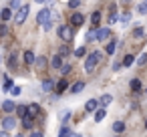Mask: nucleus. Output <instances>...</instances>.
I'll return each mask as SVG.
<instances>
[{
	"instance_id": "42",
	"label": "nucleus",
	"mask_w": 147,
	"mask_h": 137,
	"mask_svg": "<svg viewBox=\"0 0 147 137\" xmlns=\"http://www.w3.org/2000/svg\"><path fill=\"white\" fill-rule=\"evenodd\" d=\"M30 137H42V131H32Z\"/></svg>"
},
{
	"instance_id": "32",
	"label": "nucleus",
	"mask_w": 147,
	"mask_h": 137,
	"mask_svg": "<svg viewBox=\"0 0 147 137\" xmlns=\"http://www.w3.org/2000/svg\"><path fill=\"white\" fill-rule=\"evenodd\" d=\"M137 65H139V67H143V65H147V53H145V55H141V57L137 59Z\"/></svg>"
},
{
	"instance_id": "4",
	"label": "nucleus",
	"mask_w": 147,
	"mask_h": 137,
	"mask_svg": "<svg viewBox=\"0 0 147 137\" xmlns=\"http://www.w3.org/2000/svg\"><path fill=\"white\" fill-rule=\"evenodd\" d=\"M36 20H38V24L42 26V24H47V22H51V20H53V12H51L49 8H42V10L36 14Z\"/></svg>"
},
{
	"instance_id": "14",
	"label": "nucleus",
	"mask_w": 147,
	"mask_h": 137,
	"mask_svg": "<svg viewBox=\"0 0 147 137\" xmlns=\"http://www.w3.org/2000/svg\"><path fill=\"white\" fill-rule=\"evenodd\" d=\"M97 107H99V101L97 99H91V101H87V105H85V109L91 113V111H97Z\"/></svg>"
},
{
	"instance_id": "50",
	"label": "nucleus",
	"mask_w": 147,
	"mask_h": 137,
	"mask_svg": "<svg viewBox=\"0 0 147 137\" xmlns=\"http://www.w3.org/2000/svg\"><path fill=\"white\" fill-rule=\"evenodd\" d=\"M145 127H147V121H145Z\"/></svg>"
},
{
	"instance_id": "29",
	"label": "nucleus",
	"mask_w": 147,
	"mask_h": 137,
	"mask_svg": "<svg viewBox=\"0 0 147 137\" xmlns=\"http://www.w3.org/2000/svg\"><path fill=\"white\" fill-rule=\"evenodd\" d=\"M131 89H133V91H139V89H141V81H139V79H133V81H131Z\"/></svg>"
},
{
	"instance_id": "15",
	"label": "nucleus",
	"mask_w": 147,
	"mask_h": 137,
	"mask_svg": "<svg viewBox=\"0 0 147 137\" xmlns=\"http://www.w3.org/2000/svg\"><path fill=\"white\" fill-rule=\"evenodd\" d=\"M38 113H40V107H38L36 103H30V105H28V115H30V117H36Z\"/></svg>"
},
{
	"instance_id": "27",
	"label": "nucleus",
	"mask_w": 147,
	"mask_h": 137,
	"mask_svg": "<svg viewBox=\"0 0 147 137\" xmlns=\"http://www.w3.org/2000/svg\"><path fill=\"white\" fill-rule=\"evenodd\" d=\"M109 22H117V12H115V6H111V14H109Z\"/></svg>"
},
{
	"instance_id": "28",
	"label": "nucleus",
	"mask_w": 147,
	"mask_h": 137,
	"mask_svg": "<svg viewBox=\"0 0 147 137\" xmlns=\"http://www.w3.org/2000/svg\"><path fill=\"white\" fill-rule=\"evenodd\" d=\"M10 89H12V81H10V77L6 75V77H4V91H10Z\"/></svg>"
},
{
	"instance_id": "26",
	"label": "nucleus",
	"mask_w": 147,
	"mask_h": 137,
	"mask_svg": "<svg viewBox=\"0 0 147 137\" xmlns=\"http://www.w3.org/2000/svg\"><path fill=\"white\" fill-rule=\"evenodd\" d=\"M99 20H101V12H93V16H91L93 26H97V24H99Z\"/></svg>"
},
{
	"instance_id": "45",
	"label": "nucleus",
	"mask_w": 147,
	"mask_h": 137,
	"mask_svg": "<svg viewBox=\"0 0 147 137\" xmlns=\"http://www.w3.org/2000/svg\"><path fill=\"white\" fill-rule=\"evenodd\" d=\"M0 137H10V133H8V131L4 129V131H0Z\"/></svg>"
},
{
	"instance_id": "18",
	"label": "nucleus",
	"mask_w": 147,
	"mask_h": 137,
	"mask_svg": "<svg viewBox=\"0 0 147 137\" xmlns=\"http://www.w3.org/2000/svg\"><path fill=\"white\" fill-rule=\"evenodd\" d=\"M115 49H117V40H109V45L105 47V53H107V55H113Z\"/></svg>"
},
{
	"instance_id": "19",
	"label": "nucleus",
	"mask_w": 147,
	"mask_h": 137,
	"mask_svg": "<svg viewBox=\"0 0 147 137\" xmlns=\"http://www.w3.org/2000/svg\"><path fill=\"white\" fill-rule=\"evenodd\" d=\"M111 101H113V97H111V95H103V97L99 99V105H101V107H107Z\"/></svg>"
},
{
	"instance_id": "40",
	"label": "nucleus",
	"mask_w": 147,
	"mask_h": 137,
	"mask_svg": "<svg viewBox=\"0 0 147 137\" xmlns=\"http://www.w3.org/2000/svg\"><path fill=\"white\" fill-rule=\"evenodd\" d=\"M42 28H45V30H51V28H53V20L47 22V24H42Z\"/></svg>"
},
{
	"instance_id": "24",
	"label": "nucleus",
	"mask_w": 147,
	"mask_h": 137,
	"mask_svg": "<svg viewBox=\"0 0 147 137\" xmlns=\"http://www.w3.org/2000/svg\"><path fill=\"white\" fill-rule=\"evenodd\" d=\"M133 61H135V57H133V55H127V57L123 59V67H131Z\"/></svg>"
},
{
	"instance_id": "48",
	"label": "nucleus",
	"mask_w": 147,
	"mask_h": 137,
	"mask_svg": "<svg viewBox=\"0 0 147 137\" xmlns=\"http://www.w3.org/2000/svg\"><path fill=\"white\" fill-rule=\"evenodd\" d=\"M14 137H24V135H14Z\"/></svg>"
},
{
	"instance_id": "46",
	"label": "nucleus",
	"mask_w": 147,
	"mask_h": 137,
	"mask_svg": "<svg viewBox=\"0 0 147 137\" xmlns=\"http://www.w3.org/2000/svg\"><path fill=\"white\" fill-rule=\"evenodd\" d=\"M34 2H38V4H45V2H47V0H34Z\"/></svg>"
},
{
	"instance_id": "44",
	"label": "nucleus",
	"mask_w": 147,
	"mask_h": 137,
	"mask_svg": "<svg viewBox=\"0 0 147 137\" xmlns=\"http://www.w3.org/2000/svg\"><path fill=\"white\" fill-rule=\"evenodd\" d=\"M61 55H63V57L69 55V49H67V47H61Z\"/></svg>"
},
{
	"instance_id": "21",
	"label": "nucleus",
	"mask_w": 147,
	"mask_h": 137,
	"mask_svg": "<svg viewBox=\"0 0 147 137\" xmlns=\"http://www.w3.org/2000/svg\"><path fill=\"white\" fill-rule=\"evenodd\" d=\"M47 63H49V61H47L45 57H36V61H34V65H36L38 69H45V67H47Z\"/></svg>"
},
{
	"instance_id": "35",
	"label": "nucleus",
	"mask_w": 147,
	"mask_h": 137,
	"mask_svg": "<svg viewBox=\"0 0 147 137\" xmlns=\"http://www.w3.org/2000/svg\"><path fill=\"white\" fill-rule=\"evenodd\" d=\"M137 10H139L141 14H147V2H141V4L137 6Z\"/></svg>"
},
{
	"instance_id": "36",
	"label": "nucleus",
	"mask_w": 147,
	"mask_h": 137,
	"mask_svg": "<svg viewBox=\"0 0 147 137\" xmlns=\"http://www.w3.org/2000/svg\"><path fill=\"white\" fill-rule=\"evenodd\" d=\"M69 6L71 8H79L81 6V0H69Z\"/></svg>"
},
{
	"instance_id": "47",
	"label": "nucleus",
	"mask_w": 147,
	"mask_h": 137,
	"mask_svg": "<svg viewBox=\"0 0 147 137\" xmlns=\"http://www.w3.org/2000/svg\"><path fill=\"white\" fill-rule=\"evenodd\" d=\"M71 137H81V135L79 133H71Z\"/></svg>"
},
{
	"instance_id": "20",
	"label": "nucleus",
	"mask_w": 147,
	"mask_h": 137,
	"mask_svg": "<svg viewBox=\"0 0 147 137\" xmlns=\"http://www.w3.org/2000/svg\"><path fill=\"white\" fill-rule=\"evenodd\" d=\"M22 125H24V129H32V117L30 115H24L22 117Z\"/></svg>"
},
{
	"instance_id": "41",
	"label": "nucleus",
	"mask_w": 147,
	"mask_h": 137,
	"mask_svg": "<svg viewBox=\"0 0 147 137\" xmlns=\"http://www.w3.org/2000/svg\"><path fill=\"white\" fill-rule=\"evenodd\" d=\"M12 95L18 97V95H20V87H14V89H12Z\"/></svg>"
},
{
	"instance_id": "3",
	"label": "nucleus",
	"mask_w": 147,
	"mask_h": 137,
	"mask_svg": "<svg viewBox=\"0 0 147 137\" xmlns=\"http://www.w3.org/2000/svg\"><path fill=\"white\" fill-rule=\"evenodd\" d=\"M73 34H75V32H73V24H71V26H59V36H61L65 43H71V40H73Z\"/></svg>"
},
{
	"instance_id": "49",
	"label": "nucleus",
	"mask_w": 147,
	"mask_h": 137,
	"mask_svg": "<svg viewBox=\"0 0 147 137\" xmlns=\"http://www.w3.org/2000/svg\"><path fill=\"white\" fill-rule=\"evenodd\" d=\"M145 95H147V89H145Z\"/></svg>"
},
{
	"instance_id": "34",
	"label": "nucleus",
	"mask_w": 147,
	"mask_h": 137,
	"mask_svg": "<svg viewBox=\"0 0 147 137\" xmlns=\"http://www.w3.org/2000/svg\"><path fill=\"white\" fill-rule=\"evenodd\" d=\"M133 36H135V38H141V36H143V28H141V26H137V28L133 30Z\"/></svg>"
},
{
	"instance_id": "33",
	"label": "nucleus",
	"mask_w": 147,
	"mask_h": 137,
	"mask_svg": "<svg viewBox=\"0 0 147 137\" xmlns=\"http://www.w3.org/2000/svg\"><path fill=\"white\" fill-rule=\"evenodd\" d=\"M20 6H22V4H20V0H10V8H12V10H18Z\"/></svg>"
},
{
	"instance_id": "23",
	"label": "nucleus",
	"mask_w": 147,
	"mask_h": 137,
	"mask_svg": "<svg viewBox=\"0 0 147 137\" xmlns=\"http://www.w3.org/2000/svg\"><path fill=\"white\" fill-rule=\"evenodd\" d=\"M71 133H73V131H71L69 127H61V131H59L57 137H71Z\"/></svg>"
},
{
	"instance_id": "1",
	"label": "nucleus",
	"mask_w": 147,
	"mask_h": 137,
	"mask_svg": "<svg viewBox=\"0 0 147 137\" xmlns=\"http://www.w3.org/2000/svg\"><path fill=\"white\" fill-rule=\"evenodd\" d=\"M99 61H101V53H99V51L91 53V55H89V57L85 59V71H87V73H93Z\"/></svg>"
},
{
	"instance_id": "43",
	"label": "nucleus",
	"mask_w": 147,
	"mask_h": 137,
	"mask_svg": "<svg viewBox=\"0 0 147 137\" xmlns=\"http://www.w3.org/2000/svg\"><path fill=\"white\" fill-rule=\"evenodd\" d=\"M129 18H131V14H129V12H125V14H123V18H121V20H123V22H127V20H129Z\"/></svg>"
},
{
	"instance_id": "22",
	"label": "nucleus",
	"mask_w": 147,
	"mask_h": 137,
	"mask_svg": "<svg viewBox=\"0 0 147 137\" xmlns=\"http://www.w3.org/2000/svg\"><path fill=\"white\" fill-rule=\"evenodd\" d=\"M123 129H125V123H123V121H115V123H113V131H115V133H121Z\"/></svg>"
},
{
	"instance_id": "17",
	"label": "nucleus",
	"mask_w": 147,
	"mask_h": 137,
	"mask_svg": "<svg viewBox=\"0 0 147 137\" xmlns=\"http://www.w3.org/2000/svg\"><path fill=\"white\" fill-rule=\"evenodd\" d=\"M83 89H85V83H83V81H77V83L71 87V93H75V95H77V93H81Z\"/></svg>"
},
{
	"instance_id": "13",
	"label": "nucleus",
	"mask_w": 147,
	"mask_h": 137,
	"mask_svg": "<svg viewBox=\"0 0 147 137\" xmlns=\"http://www.w3.org/2000/svg\"><path fill=\"white\" fill-rule=\"evenodd\" d=\"M0 18H2L4 22H8V20L12 18V8H10V6H8V8H4L2 12H0Z\"/></svg>"
},
{
	"instance_id": "25",
	"label": "nucleus",
	"mask_w": 147,
	"mask_h": 137,
	"mask_svg": "<svg viewBox=\"0 0 147 137\" xmlns=\"http://www.w3.org/2000/svg\"><path fill=\"white\" fill-rule=\"evenodd\" d=\"M16 113H18L20 117H24V115L28 113V107H26V105H18V107H16Z\"/></svg>"
},
{
	"instance_id": "38",
	"label": "nucleus",
	"mask_w": 147,
	"mask_h": 137,
	"mask_svg": "<svg viewBox=\"0 0 147 137\" xmlns=\"http://www.w3.org/2000/svg\"><path fill=\"white\" fill-rule=\"evenodd\" d=\"M69 117H71V111H63L61 113V121H67Z\"/></svg>"
},
{
	"instance_id": "9",
	"label": "nucleus",
	"mask_w": 147,
	"mask_h": 137,
	"mask_svg": "<svg viewBox=\"0 0 147 137\" xmlns=\"http://www.w3.org/2000/svg\"><path fill=\"white\" fill-rule=\"evenodd\" d=\"M22 59H24V63H26L28 67H30V65H34V61H36V57H34V53H32V51H24Z\"/></svg>"
},
{
	"instance_id": "30",
	"label": "nucleus",
	"mask_w": 147,
	"mask_h": 137,
	"mask_svg": "<svg viewBox=\"0 0 147 137\" xmlns=\"http://www.w3.org/2000/svg\"><path fill=\"white\" fill-rule=\"evenodd\" d=\"M85 53H87V49H85V47H79V49L75 51V57H79V59H81V57H85Z\"/></svg>"
},
{
	"instance_id": "11",
	"label": "nucleus",
	"mask_w": 147,
	"mask_h": 137,
	"mask_svg": "<svg viewBox=\"0 0 147 137\" xmlns=\"http://www.w3.org/2000/svg\"><path fill=\"white\" fill-rule=\"evenodd\" d=\"M40 89H42L45 93H51V91L55 89V81H51V79H45V81L40 83Z\"/></svg>"
},
{
	"instance_id": "16",
	"label": "nucleus",
	"mask_w": 147,
	"mask_h": 137,
	"mask_svg": "<svg viewBox=\"0 0 147 137\" xmlns=\"http://www.w3.org/2000/svg\"><path fill=\"white\" fill-rule=\"evenodd\" d=\"M105 115H107V111H105V107H101V109H97V111H95V121H97V123H101V121L105 119Z\"/></svg>"
},
{
	"instance_id": "39",
	"label": "nucleus",
	"mask_w": 147,
	"mask_h": 137,
	"mask_svg": "<svg viewBox=\"0 0 147 137\" xmlns=\"http://www.w3.org/2000/svg\"><path fill=\"white\" fill-rule=\"evenodd\" d=\"M8 32V28H6V24H0V36H4Z\"/></svg>"
},
{
	"instance_id": "8",
	"label": "nucleus",
	"mask_w": 147,
	"mask_h": 137,
	"mask_svg": "<svg viewBox=\"0 0 147 137\" xmlns=\"http://www.w3.org/2000/svg\"><path fill=\"white\" fill-rule=\"evenodd\" d=\"M109 36H111V30H109V28H99V30H97V40L103 43V40H107Z\"/></svg>"
},
{
	"instance_id": "31",
	"label": "nucleus",
	"mask_w": 147,
	"mask_h": 137,
	"mask_svg": "<svg viewBox=\"0 0 147 137\" xmlns=\"http://www.w3.org/2000/svg\"><path fill=\"white\" fill-rule=\"evenodd\" d=\"M14 65H16V53L12 51V55L8 57V67H14Z\"/></svg>"
},
{
	"instance_id": "10",
	"label": "nucleus",
	"mask_w": 147,
	"mask_h": 137,
	"mask_svg": "<svg viewBox=\"0 0 147 137\" xmlns=\"http://www.w3.org/2000/svg\"><path fill=\"white\" fill-rule=\"evenodd\" d=\"M51 67H53V69H61V67H63V55H61V53L51 59Z\"/></svg>"
},
{
	"instance_id": "37",
	"label": "nucleus",
	"mask_w": 147,
	"mask_h": 137,
	"mask_svg": "<svg viewBox=\"0 0 147 137\" xmlns=\"http://www.w3.org/2000/svg\"><path fill=\"white\" fill-rule=\"evenodd\" d=\"M59 71H61L63 75H67V73H71V65H63V67H61Z\"/></svg>"
},
{
	"instance_id": "2",
	"label": "nucleus",
	"mask_w": 147,
	"mask_h": 137,
	"mask_svg": "<svg viewBox=\"0 0 147 137\" xmlns=\"http://www.w3.org/2000/svg\"><path fill=\"white\" fill-rule=\"evenodd\" d=\"M28 12H30V6H28V4H22V6L16 10V14H14L16 24H24V20L28 18Z\"/></svg>"
},
{
	"instance_id": "6",
	"label": "nucleus",
	"mask_w": 147,
	"mask_h": 137,
	"mask_svg": "<svg viewBox=\"0 0 147 137\" xmlns=\"http://www.w3.org/2000/svg\"><path fill=\"white\" fill-rule=\"evenodd\" d=\"M83 22H85V16H83L81 12H75V14L71 16V24H73V26H81Z\"/></svg>"
},
{
	"instance_id": "12",
	"label": "nucleus",
	"mask_w": 147,
	"mask_h": 137,
	"mask_svg": "<svg viewBox=\"0 0 147 137\" xmlns=\"http://www.w3.org/2000/svg\"><path fill=\"white\" fill-rule=\"evenodd\" d=\"M2 109H4L6 113H12V111H16V105H14V101H10V99H6V101L2 103Z\"/></svg>"
},
{
	"instance_id": "5",
	"label": "nucleus",
	"mask_w": 147,
	"mask_h": 137,
	"mask_svg": "<svg viewBox=\"0 0 147 137\" xmlns=\"http://www.w3.org/2000/svg\"><path fill=\"white\" fill-rule=\"evenodd\" d=\"M67 89H69V81H67V79H61L59 83H55V91H57V95L65 93Z\"/></svg>"
},
{
	"instance_id": "7",
	"label": "nucleus",
	"mask_w": 147,
	"mask_h": 137,
	"mask_svg": "<svg viewBox=\"0 0 147 137\" xmlns=\"http://www.w3.org/2000/svg\"><path fill=\"white\" fill-rule=\"evenodd\" d=\"M2 127H4L6 131H12V129L16 127V119H14V117H6V119L2 121Z\"/></svg>"
}]
</instances>
